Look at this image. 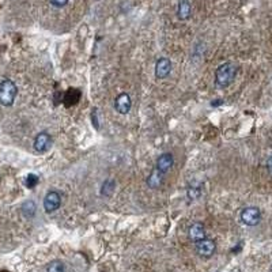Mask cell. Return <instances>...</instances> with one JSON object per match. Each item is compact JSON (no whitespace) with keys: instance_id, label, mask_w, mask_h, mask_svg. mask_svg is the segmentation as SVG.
Instances as JSON below:
<instances>
[{"instance_id":"3","label":"cell","mask_w":272,"mask_h":272,"mask_svg":"<svg viewBox=\"0 0 272 272\" xmlns=\"http://www.w3.org/2000/svg\"><path fill=\"white\" fill-rule=\"evenodd\" d=\"M240 219L246 226H258L262 220V211L258 207H246L241 211Z\"/></svg>"},{"instance_id":"4","label":"cell","mask_w":272,"mask_h":272,"mask_svg":"<svg viewBox=\"0 0 272 272\" xmlns=\"http://www.w3.org/2000/svg\"><path fill=\"white\" fill-rule=\"evenodd\" d=\"M215 249H216V245H215L214 240H211V238H203L196 242V252L200 258H211L214 254Z\"/></svg>"},{"instance_id":"10","label":"cell","mask_w":272,"mask_h":272,"mask_svg":"<svg viewBox=\"0 0 272 272\" xmlns=\"http://www.w3.org/2000/svg\"><path fill=\"white\" fill-rule=\"evenodd\" d=\"M164 177H165V174L162 172H160L156 168H154V169L151 170L150 176L147 177V186L150 190H158L164 184Z\"/></svg>"},{"instance_id":"14","label":"cell","mask_w":272,"mask_h":272,"mask_svg":"<svg viewBox=\"0 0 272 272\" xmlns=\"http://www.w3.org/2000/svg\"><path fill=\"white\" fill-rule=\"evenodd\" d=\"M188 199L190 200H196L199 199L200 194H202V184L199 182H192V184L188 186Z\"/></svg>"},{"instance_id":"2","label":"cell","mask_w":272,"mask_h":272,"mask_svg":"<svg viewBox=\"0 0 272 272\" xmlns=\"http://www.w3.org/2000/svg\"><path fill=\"white\" fill-rule=\"evenodd\" d=\"M18 96V88L10 79H3L0 82V105L11 106Z\"/></svg>"},{"instance_id":"19","label":"cell","mask_w":272,"mask_h":272,"mask_svg":"<svg viewBox=\"0 0 272 272\" xmlns=\"http://www.w3.org/2000/svg\"><path fill=\"white\" fill-rule=\"evenodd\" d=\"M98 109H94L92 113V124H94V126H96V130H100V122H98Z\"/></svg>"},{"instance_id":"8","label":"cell","mask_w":272,"mask_h":272,"mask_svg":"<svg viewBox=\"0 0 272 272\" xmlns=\"http://www.w3.org/2000/svg\"><path fill=\"white\" fill-rule=\"evenodd\" d=\"M173 165H174L173 154H172V152H164V154H160V156H158L156 168L160 170V172H162L164 174H166V173L173 168Z\"/></svg>"},{"instance_id":"1","label":"cell","mask_w":272,"mask_h":272,"mask_svg":"<svg viewBox=\"0 0 272 272\" xmlns=\"http://www.w3.org/2000/svg\"><path fill=\"white\" fill-rule=\"evenodd\" d=\"M237 75V67L233 63H224L220 64L216 71H215V84L220 88H224L230 86Z\"/></svg>"},{"instance_id":"5","label":"cell","mask_w":272,"mask_h":272,"mask_svg":"<svg viewBox=\"0 0 272 272\" xmlns=\"http://www.w3.org/2000/svg\"><path fill=\"white\" fill-rule=\"evenodd\" d=\"M62 206V196L56 190H49L44 198V208L48 214H52Z\"/></svg>"},{"instance_id":"7","label":"cell","mask_w":272,"mask_h":272,"mask_svg":"<svg viewBox=\"0 0 272 272\" xmlns=\"http://www.w3.org/2000/svg\"><path fill=\"white\" fill-rule=\"evenodd\" d=\"M114 108H116V110L120 114H126V113H130L132 108V100L130 97V94H126V92H122V94H118L116 98V101H114Z\"/></svg>"},{"instance_id":"13","label":"cell","mask_w":272,"mask_h":272,"mask_svg":"<svg viewBox=\"0 0 272 272\" xmlns=\"http://www.w3.org/2000/svg\"><path fill=\"white\" fill-rule=\"evenodd\" d=\"M20 210H22V214H24V216L33 218L34 214H36V211H37V206H36V203H34L33 200H28V202H24V203L22 204Z\"/></svg>"},{"instance_id":"11","label":"cell","mask_w":272,"mask_h":272,"mask_svg":"<svg viewBox=\"0 0 272 272\" xmlns=\"http://www.w3.org/2000/svg\"><path fill=\"white\" fill-rule=\"evenodd\" d=\"M188 236H190V241H194V244L206 238V230L202 224H194L188 230Z\"/></svg>"},{"instance_id":"20","label":"cell","mask_w":272,"mask_h":272,"mask_svg":"<svg viewBox=\"0 0 272 272\" xmlns=\"http://www.w3.org/2000/svg\"><path fill=\"white\" fill-rule=\"evenodd\" d=\"M267 170L268 173H270V176H272V156L267 160Z\"/></svg>"},{"instance_id":"18","label":"cell","mask_w":272,"mask_h":272,"mask_svg":"<svg viewBox=\"0 0 272 272\" xmlns=\"http://www.w3.org/2000/svg\"><path fill=\"white\" fill-rule=\"evenodd\" d=\"M50 2V4L54 6V7H58V8H62L64 6L67 4L70 0H49Z\"/></svg>"},{"instance_id":"12","label":"cell","mask_w":272,"mask_h":272,"mask_svg":"<svg viewBox=\"0 0 272 272\" xmlns=\"http://www.w3.org/2000/svg\"><path fill=\"white\" fill-rule=\"evenodd\" d=\"M190 12H192V7H190V3L188 0H181L180 4H178V8H177V16L178 20H186L190 16Z\"/></svg>"},{"instance_id":"6","label":"cell","mask_w":272,"mask_h":272,"mask_svg":"<svg viewBox=\"0 0 272 272\" xmlns=\"http://www.w3.org/2000/svg\"><path fill=\"white\" fill-rule=\"evenodd\" d=\"M52 146V136L48 132H40L34 139L33 147L37 152H46Z\"/></svg>"},{"instance_id":"16","label":"cell","mask_w":272,"mask_h":272,"mask_svg":"<svg viewBox=\"0 0 272 272\" xmlns=\"http://www.w3.org/2000/svg\"><path fill=\"white\" fill-rule=\"evenodd\" d=\"M66 267H64V262L60 260H54L48 264L46 267V272H64Z\"/></svg>"},{"instance_id":"17","label":"cell","mask_w":272,"mask_h":272,"mask_svg":"<svg viewBox=\"0 0 272 272\" xmlns=\"http://www.w3.org/2000/svg\"><path fill=\"white\" fill-rule=\"evenodd\" d=\"M38 184V177L36 174H29L26 178V186L28 188H34L36 185Z\"/></svg>"},{"instance_id":"9","label":"cell","mask_w":272,"mask_h":272,"mask_svg":"<svg viewBox=\"0 0 272 272\" xmlns=\"http://www.w3.org/2000/svg\"><path fill=\"white\" fill-rule=\"evenodd\" d=\"M170 71H172V62L168 58H158L156 63V76L158 79H165L169 76Z\"/></svg>"},{"instance_id":"15","label":"cell","mask_w":272,"mask_h":272,"mask_svg":"<svg viewBox=\"0 0 272 272\" xmlns=\"http://www.w3.org/2000/svg\"><path fill=\"white\" fill-rule=\"evenodd\" d=\"M114 190H116V181L106 180L101 186V194L102 196H112Z\"/></svg>"}]
</instances>
